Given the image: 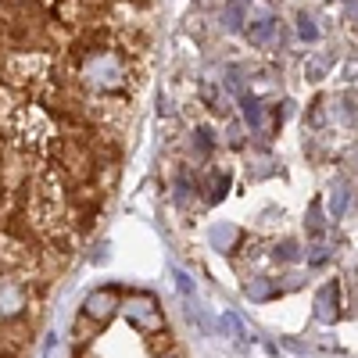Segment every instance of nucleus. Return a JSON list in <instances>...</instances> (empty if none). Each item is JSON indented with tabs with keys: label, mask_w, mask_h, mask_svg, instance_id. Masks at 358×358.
<instances>
[{
	"label": "nucleus",
	"mask_w": 358,
	"mask_h": 358,
	"mask_svg": "<svg viewBox=\"0 0 358 358\" xmlns=\"http://www.w3.org/2000/svg\"><path fill=\"white\" fill-rule=\"evenodd\" d=\"M72 358H187L155 294L101 287L72 326Z\"/></svg>",
	"instance_id": "2"
},
{
	"label": "nucleus",
	"mask_w": 358,
	"mask_h": 358,
	"mask_svg": "<svg viewBox=\"0 0 358 358\" xmlns=\"http://www.w3.org/2000/svg\"><path fill=\"white\" fill-rule=\"evenodd\" d=\"M297 33H301L305 40H315V36H319V29H315V22H312L308 15H301V18H297Z\"/></svg>",
	"instance_id": "5"
},
{
	"label": "nucleus",
	"mask_w": 358,
	"mask_h": 358,
	"mask_svg": "<svg viewBox=\"0 0 358 358\" xmlns=\"http://www.w3.org/2000/svg\"><path fill=\"white\" fill-rule=\"evenodd\" d=\"M143 43L90 0H0V358H29L97 236L136 115Z\"/></svg>",
	"instance_id": "1"
},
{
	"label": "nucleus",
	"mask_w": 358,
	"mask_h": 358,
	"mask_svg": "<svg viewBox=\"0 0 358 358\" xmlns=\"http://www.w3.org/2000/svg\"><path fill=\"white\" fill-rule=\"evenodd\" d=\"M344 15H348V22H351V25H358V0H348Z\"/></svg>",
	"instance_id": "7"
},
{
	"label": "nucleus",
	"mask_w": 358,
	"mask_h": 358,
	"mask_svg": "<svg viewBox=\"0 0 358 358\" xmlns=\"http://www.w3.org/2000/svg\"><path fill=\"white\" fill-rule=\"evenodd\" d=\"M226 25H229V29H241V8H236V4L226 11Z\"/></svg>",
	"instance_id": "6"
},
{
	"label": "nucleus",
	"mask_w": 358,
	"mask_h": 358,
	"mask_svg": "<svg viewBox=\"0 0 358 358\" xmlns=\"http://www.w3.org/2000/svg\"><path fill=\"white\" fill-rule=\"evenodd\" d=\"M241 104H244V122H248L251 129H262V104H258L255 97H244Z\"/></svg>",
	"instance_id": "4"
},
{
	"label": "nucleus",
	"mask_w": 358,
	"mask_h": 358,
	"mask_svg": "<svg viewBox=\"0 0 358 358\" xmlns=\"http://www.w3.org/2000/svg\"><path fill=\"white\" fill-rule=\"evenodd\" d=\"M273 33H276V18H262V22H255V25H251V33H248V36H251V43H258V47H262Z\"/></svg>",
	"instance_id": "3"
}]
</instances>
